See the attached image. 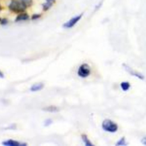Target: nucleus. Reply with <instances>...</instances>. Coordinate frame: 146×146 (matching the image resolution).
I'll list each match as a JSON object with an SVG mask.
<instances>
[{"instance_id": "f3484780", "label": "nucleus", "mask_w": 146, "mask_h": 146, "mask_svg": "<svg viewBox=\"0 0 146 146\" xmlns=\"http://www.w3.org/2000/svg\"><path fill=\"white\" fill-rule=\"evenodd\" d=\"M0 22L1 25H6L7 23V20L6 18H3L2 19H1Z\"/></svg>"}, {"instance_id": "412c9836", "label": "nucleus", "mask_w": 146, "mask_h": 146, "mask_svg": "<svg viewBox=\"0 0 146 146\" xmlns=\"http://www.w3.org/2000/svg\"><path fill=\"white\" fill-rule=\"evenodd\" d=\"M1 9H2V7H1V5H0V11L1 10Z\"/></svg>"}, {"instance_id": "423d86ee", "label": "nucleus", "mask_w": 146, "mask_h": 146, "mask_svg": "<svg viewBox=\"0 0 146 146\" xmlns=\"http://www.w3.org/2000/svg\"><path fill=\"white\" fill-rule=\"evenodd\" d=\"M2 144L5 146H25L26 145V143H20L18 141L13 140V139H9V140L3 141L2 143Z\"/></svg>"}, {"instance_id": "7ed1b4c3", "label": "nucleus", "mask_w": 146, "mask_h": 146, "mask_svg": "<svg viewBox=\"0 0 146 146\" xmlns=\"http://www.w3.org/2000/svg\"><path fill=\"white\" fill-rule=\"evenodd\" d=\"M78 75L82 78L88 77L91 73V68L87 63L81 64L78 70Z\"/></svg>"}, {"instance_id": "39448f33", "label": "nucleus", "mask_w": 146, "mask_h": 146, "mask_svg": "<svg viewBox=\"0 0 146 146\" xmlns=\"http://www.w3.org/2000/svg\"><path fill=\"white\" fill-rule=\"evenodd\" d=\"M82 17V14H80L78 16L73 17L72 18L70 19L68 22H66L63 25V27L64 28H67V29H70V28L72 27L81 19Z\"/></svg>"}, {"instance_id": "f257e3e1", "label": "nucleus", "mask_w": 146, "mask_h": 146, "mask_svg": "<svg viewBox=\"0 0 146 146\" xmlns=\"http://www.w3.org/2000/svg\"><path fill=\"white\" fill-rule=\"evenodd\" d=\"M103 129L110 133H115L118 129L117 124L110 119H105L102 124Z\"/></svg>"}, {"instance_id": "1a4fd4ad", "label": "nucleus", "mask_w": 146, "mask_h": 146, "mask_svg": "<svg viewBox=\"0 0 146 146\" xmlns=\"http://www.w3.org/2000/svg\"><path fill=\"white\" fill-rule=\"evenodd\" d=\"M127 145H128V143L126 140L125 137H121L119 140L116 141L115 144L116 146H126Z\"/></svg>"}, {"instance_id": "ddd939ff", "label": "nucleus", "mask_w": 146, "mask_h": 146, "mask_svg": "<svg viewBox=\"0 0 146 146\" xmlns=\"http://www.w3.org/2000/svg\"><path fill=\"white\" fill-rule=\"evenodd\" d=\"M52 5V4L50 3H48V2H46V3H44L43 4V10H44V11H46V10H48V9L51 7Z\"/></svg>"}, {"instance_id": "2eb2a0df", "label": "nucleus", "mask_w": 146, "mask_h": 146, "mask_svg": "<svg viewBox=\"0 0 146 146\" xmlns=\"http://www.w3.org/2000/svg\"><path fill=\"white\" fill-rule=\"evenodd\" d=\"M52 121L51 120V119H47V120H45L44 124V126L47 127V126L50 125V124H52Z\"/></svg>"}, {"instance_id": "9b49d317", "label": "nucleus", "mask_w": 146, "mask_h": 146, "mask_svg": "<svg viewBox=\"0 0 146 146\" xmlns=\"http://www.w3.org/2000/svg\"><path fill=\"white\" fill-rule=\"evenodd\" d=\"M43 110L45 111L50 112H56L59 111V108L54 106H50L48 107H46Z\"/></svg>"}, {"instance_id": "9d476101", "label": "nucleus", "mask_w": 146, "mask_h": 146, "mask_svg": "<svg viewBox=\"0 0 146 146\" xmlns=\"http://www.w3.org/2000/svg\"><path fill=\"white\" fill-rule=\"evenodd\" d=\"M82 139L86 146H93L94 144L90 141V140L88 138L87 136L85 134H83L82 135Z\"/></svg>"}, {"instance_id": "f8f14e48", "label": "nucleus", "mask_w": 146, "mask_h": 146, "mask_svg": "<svg viewBox=\"0 0 146 146\" xmlns=\"http://www.w3.org/2000/svg\"><path fill=\"white\" fill-rule=\"evenodd\" d=\"M120 87L121 88V90L123 91H128L130 87H131V85L129 84V83L128 82H122L120 84Z\"/></svg>"}, {"instance_id": "4468645a", "label": "nucleus", "mask_w": 146, "mask_h": 146, "mask_svg": "<svg viewBox=\"0 0 146 146\" xmlns=\"http://www.w3.org/2000/svg\"><path fill=\"white\" fill-rule=\"evenodd\" d=\"M21 1L23 3V4L26 6H30L32 5V0H21Z\"/></svg>"}, {"instance_id": "aec40b11", "label": "nucleus", "mask_w": 146, "mask_h": 146, "mask_svg": "<svg viewBox=\"0 0 146 146\" xmlns=\"http://www.w3.org/2000/svg\"><path fill=\"white\" fill-rule=\"evenodd\" d=\"M0 78H4V74L1 71H0Z\"/></svg>"}, {"instance_id": "20e7f679", "label": "nucleus", "mask_w": 146, "mask_h": 146, "mask_svg": "<svg viewBox=\"0 0 146 146\" xmlns=\"http://www.w3.org/2000/svg\"><path fill=\"white\" fill-rule=\"evenodd\" d=\"M122 66H123L124 69L130 75H131L135 77H136L141 80H143L144 79V76L141 73L134 70L133 68H132L130 66H129L127 64L123 63Z\"/></svg>"}, {"instance_id": "6ab92c4d", "label": "nucleus", "mask_w": 146, "mask_h": 146, "mask_svg": "<svg viewBox=\"0 0 146 146\" xmlns=\"http://www.w3.org/2000/svg\"><path fill=\"white\" fill-rule=\"evenodd\" d=\"M54 1H55V0H46V2H47L50 3H51V4H52Z\"/></svg>"}, {"instance_id": "4be33fe9", "label": "nucleus", "mask_w": 146, "mask_h": 146, "mask_svg": "<svg viewBox=\"0 0 146 146\" xmlns=\"http://www.w3.org/2000/svg\"><path fill=\"white\" fill-rule=\"evenodd\" d=\"M0 21H1V19H0Z\"/></svg>"}, {"instance_id": "6e6552de", "label": "nucleus", "mask_w": 146, "mask_h": 146, "mask_svg": "<svg viewBox=\"0 0 146 146\" xmlns=\"http://www.w3.org/2000/svg\"><path fill=\"white\" fill-rule=\"evenodd\" d=\"M29 18V16L26 13H21L19 14L15 19L16 22L26 21Z\"/></svg>"}, {"instance_id": "dca6fc26", "label": "nucleus", "mask_w": 146, "mask_h": 146, "mask_svg": "<svg viewBox=\"0 0 146 146\" xmlns=\"http://www.w3.org/2000/svg\"><path fill=\"white\" fill-rule=\"evenodd\" d=\"M40 14H34L33 16H32V19L34 20V19H38L39 18H40Z\"/></svg>"}, {"instance_id": "0eeeda50", "label": "nucleus", "mask_w": 146, "mask_h": 146, "mask_svg": "<svg viewBox=\"0 0 146 146\" xmlns=\"http://www.w3.org/2000/svg\"><path fill=\"white\" fill-rule=\"evenodd\" d=\"M43 87H44V85L42 83H36V84L31 86V87L30 88V91L32 92H36V91L41 90L43 88Z\"/></svg>"}, {"instance_id": "f03ea898", "label": "nucleus", "mask_w": 146, "mask_h": 146, "mask_svg": "<svg viewBox=\"0 0 146 146\" xmlns=\"http://www.w3.org/2000/svg\"><path fill=\"white\" fill-rule=\"evenodd\" d=\"M9 9L17 13H20L24 11L26 6L23 4L21 0H12L9 6Z\"/></svg>"}, {"instance_id": "a211bd4d", "label": "nucleus", "mask_w": 146, "mask_h": 146, "mask_svg": "<svg viewBox=\"0 0 146 146\" xmlns=\"http://www.w3.org/2000/svg\"><path fill=\"white\" fill-rule=\"evenodd\" d=\"M141 143L142 144L146 145V136H144L141 139Z\"/></svg>"}]
</instances>
